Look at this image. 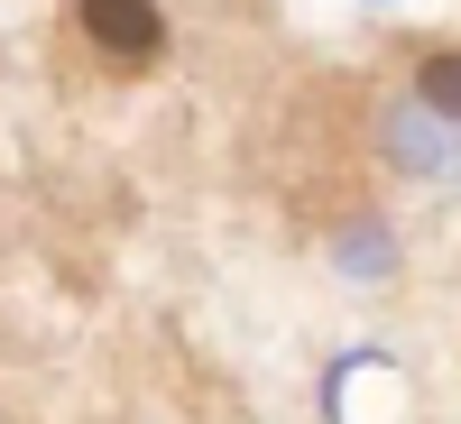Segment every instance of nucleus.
Returning <instances> with one entry per match:
<instances>
[{"instance_id":"1","label":"nucleus","mask_w":461,"mask_h":424,"mask_svg":"<svg viewBox=\"0 0 461 424\" xmlns=\"http://www.w3.org/2000/svg\"><path fill=\"white\" fill-rule=\"evenodd\" d=\"M84 37H93L111 65H158V56H167L158 0H84Z\"/></svg>"},{"instance_id":"2","label":"nucleus","mask_w":461,"mask_h":424,"mask_svg":"<svg viewBox=\"0 0 461 424\" xmlns=\"http://www.w3.org/2000/svg\"><path fill=\"white\" fill-rule=\"evenodd\" d=\"M415 93H425L443 121H461V47H443V56H425V65H415Z\"/></svg>"}]
</instances>
